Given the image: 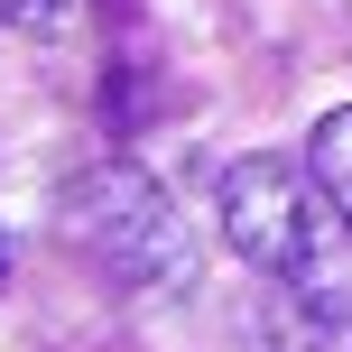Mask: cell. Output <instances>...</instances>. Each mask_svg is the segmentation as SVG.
<instances>
[{
    "label": "cell",
    "mask_w": 352,
    "mask_h": 352,
    "mask_svg": "<svg viewBox=\"0 0 352 352\" xmlns=\"http://www.w3.org/2000/svg\"><path fill=\"white\" fill-rule=\"evenodd\" d=\"M0 287H10V232H0Z\"/></svg>",
    "instance_id": "obj_5"
},
{
    "label": "cell",
    "mask_w": 352,
    "mask_h": 352,
    "mask_svg": "<svg viewBox=\"0 0 352 352\" xmlns=\"http://www.w3.org/2000/svg\"><path fill=\"white\" fill-rule=\"evenodd\" d=\"M213 213H223V241L241 250L250 269L287 278L306 306H343V287H352L343 241H334V213H343V204L316 186V167L269 158V148H260V158H232Z\"/></svg>",
    "instance_id": "obj_1"
},
{
    "label": "cell",
    "mask_w": 352,
    "mask_h": 352,
    "mask_svg": "<svg viewBox=\"0 0 352 352\" xmlns=\"http://www.w3.org/2000/svg\"><path fill=\"white\" fill-rule=\"evenodd\" d=\"M0 28H19V37H56V28H65V0H0Z\"/></svg>",
    "instance_id": "obj_4"
},
{
    "label": "cell",
    "mask_w": 352,
    "mask_h": 352,
    "mask_svg": "<svg viewBox=\"0 0 352 352\" xmlns=\"http://www.w3.org/2000/svg\"><path fill=\"white\" fill-rule=\"evenodd\" d=\"M306 167H316V186L343 204V223H352V102H334L316 121V140H306Z\"/></svg>",
    "instance_id": "obj_3"
},
{
    "label": "cell",
    "mask_w": 352,
    "mask_h": 352,
    "mask_svg": "<svg viewBox=\"0 0 352 352\" xmlns=\"http://www.w3.org/2000/svg\"><path fill=\"white\" fill-rule=\"evenodd\" d=\"M65 232L74 250L111 269L130 287H195V241H186V213L176 195L148 176L140 158H111V167H84L65 186Z\"/></svg>",
    "instance_id": "obj_2"
}]
</instances>
